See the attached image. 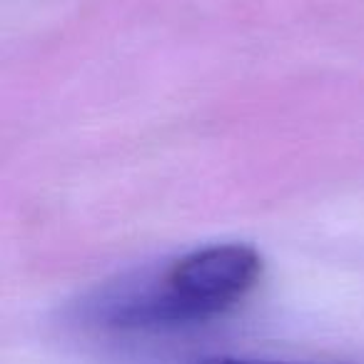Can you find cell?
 <instances>
[{"label":"cell","mask_w":364,"mask_h":364,"mask_svg":"<svg viewBox=\"0 0 364 364\" xmlns=\"http://www.w3.org/2000/svg\"><path fill=\"white\" fill-rule=\"evenodd\" d=\"M262 277L250 245H210L175 259L155 279L120 282L92 302V322L110 329H157L205 322L240 304Z\"/></svg>","instance_id":"6da1fadb"},{"label":"cell","mask_w":364,"mask_h":364,"mask_svg":"<svg viewBox=\"0 0 364 364\" xmlns=\"http://www.w3.org/2000/svg\"><path fill=\"white\" fill-rule=\"evenodd\" d=\"M200 364H284V362H257V359H240V357H208Z\"/></svg>","instance_id":"7a4b0ae2"}]
</instances>
